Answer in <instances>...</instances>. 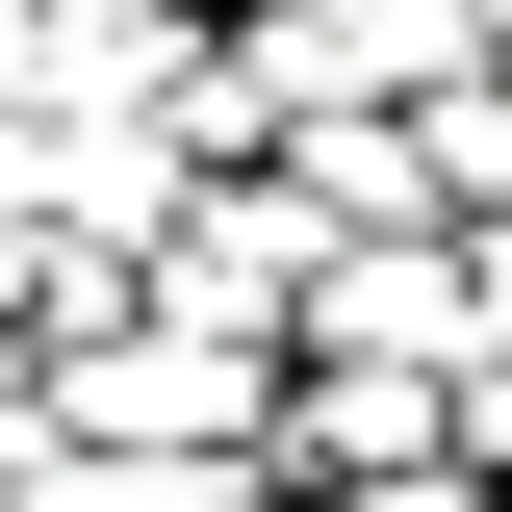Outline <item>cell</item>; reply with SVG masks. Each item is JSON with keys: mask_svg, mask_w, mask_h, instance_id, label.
Wrapping results in <instances>:
<instances>
[{"mask_svg": "<svg viewBox=\"0 0 512 512\" xmlns=\"http://www.w3.org/2000/svg\"><path fill=\"white\" fill-rule=\"evenodd\" d=\"M308 282H333V205H308V180H180V231H154V308L282 333V359H308Z\"/></svg>", "mask_w": 512, "mask_h": 512, "instance_id": "2", "label": "cell"}, {"mask_svg": "<svg viewBox=\"0 0 512 512\" xmlns=\"http://www.w3.org/2000/svg\"><path fill=\"white\" fill-rule=\"evenodd\" d=\"M52 436H103V461H205V487H282V333H205V308L77 333V359H52Z\"/></svg>", "mask_w": 512, "mask_h": 512, "instance_id": "1", "label": "cell"}, {"mask_svg": "<svg viewBox=\"0 0 512 512\" xmlns=\"http://www.w3.org/2000/svg\"><path fill=\"white\" fill-rule=\"evenodd\" d=\"M461 461H487V487H512V359H461Z\"/></svg>", "mask_w": 512, "mask_h": 512, "instance_id": "5", "label": "cell"}, {"mask_svg": "<svg viewBox=\"0 0 512 512\" xmlns=\"http://www.w3.org/2000/svg\"><path fill=\"white\" fill-rule=\"evenodd\" d=\"M308 359H487V256H461V205H436V231H333Z\"/></svg>", "mask_w": 512, "mask_h": 512, "instance_id": "3", "label": "cell"}, {"mask_svg": "<svg viewBox=\"0 0 512 512\" xmlns=\"http://www.w3.org/2000/svg\"><path fill=\"white\" fill-rule=\"evenodd\" d=\"M410 128H436V205H461V231H487V205H512V52H487V77H436V103H410Z\"/></svg>", "mask_w": 512, "mask_h": 512, "instance_id": "4", "label": "cell"}, {"mask_svg": "<svg viewBox=\"0 0 512 512\" xmlns=\"http://www.w3.org/2000/svg\"><path fill=\"white\" fill-rule=\"evenodd\" d=\"M487 52H512V0H487Z\"/></svg>", "mask_w": 512, "mask_h": 512, "instance_id": "6", "label": "cell"}]
</instances>
